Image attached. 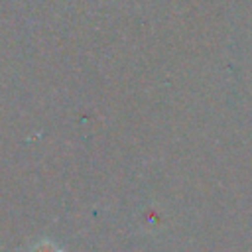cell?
Returning a JSON list of instances; mask_svg holds the SVG:
<instances>
[{
	"label": "cell",
	"mask_w": 252,
	"mask_h": 252,
	"mask_svg": "<svg viewBox=\"0 0 252 252\" xmlns=\"http://www.w3.org/2000/svg\"><path fill=\"white\" fill-rule=\"evenodd\" d=\"M33 252H61L57 246H53V244H49V242H43V244H39V246H35L33 248Z\"/></svg>",
	"instance_id": "1"
}]
</instances>
